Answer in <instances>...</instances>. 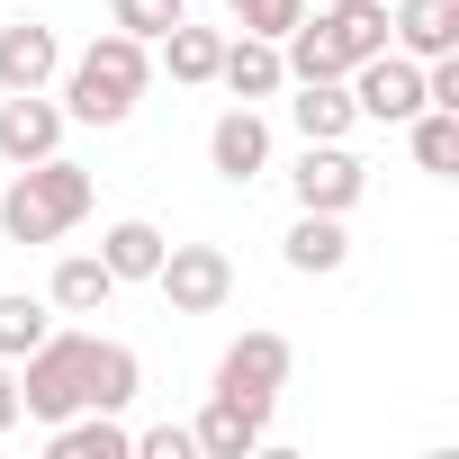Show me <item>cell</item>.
Wrapping results in <instances>:
<instances>
[{
    "instance_id": "1",
    "label": "cell",
    "mask_w": 459,
    "mask_h": 459,
    "mask_svg": "<svg viewBox=\"0 0 459 459\" xmlns=\"http://www.w3.org/2000/svg\"><path fill=\"white\" fill-rule=\"evenodd\" d=\"M144 91H153V46L126 37V28L91 37V46L64 64V117H73V126H126Z\"/></svg>"
},
{
    "instance_id": "2",
    "label": "cell",
    "mask_w": 459,
    "mask_h": 459,
    "mask_svg": "<svg viewBox=\"0 0 459 459\" xmlns=\"http://www.w3.org/2000/svg\"><path fill=\"white\" fill-rule=\"evenodd\" d=\"M91 171L82 162H64V153H46V162H19L10 171V189H0V235L10 244H64L73 225L91 216Z\"/></svg>"
},
{
    "instance_id": "3",
    "label": "cell",
    "mask_w": 459,
    "mask_h": 459,
    "mask_svg": "<svg viewBox=\"0 0 459 459\" xmlns=\"http://www.w3.org/2000/svg\"><path fill=\"white\" fill-rule=\"evenodd\" d=\"M289 369H298V351H289V333H271V325H253V333H235L225 342V360H216V396H235V405H280V387H289Z\"/></svg>"
},
{
    "instance_id": "4",
    "label": "cell",
    "mask_w": 459,
    "mask_h": 459,
    "mask_svg": "<svg viewBox=\"0 0 459 459\" xmlns=\"http://www.w3.org/2000/svg\"><path fill=\"white\" fill-rule=\"evenodd\" d=\"M153 289L171 298V316H216L235 298V262H225V244H162Z\"/></svg>"
},
{
    "instance_id": "5",
    "label": "cell",
    "mask_w": 459,
    "mask_h": 459,
    "mask_svg": "<svg viewBox=\"0 0 459 459\" xmlns=\"http://www.w3.org/2000/svg\"><path fill=\"white\" fill-rule=\"evenodd\" d=\"M342 91H351V108H360L369 126H405L414 108H432V100H423V64H414V55H396V46H387V55H369V64H351V73H342Z\"/></svg>"
},
{
    "instance_id": "6",
    "label": "cell",
    "mask_w": 459,
    "mask_h": 459,
    "mask_svg": "<svg viewBox=\"0 0 459 459\" xmlns=\"http://www.w3.org/2000/svg\"><path fill=\"white\" fill-rule=\"evenodd\" d=\"M289 189H298V207H316V216H351L360 189H369V162H360L351 144H298Z\"/></svg>"
},
{
    "instance_id": "7",
    "label": "cell",
    "mask_w": 459,
    "mask_h": 459,
    "mask_svg": "<svg viewBox=\"0 0 459 459\" xmlns=\"http://www.w3.org/2000/svg\"><path fill=\"white\" fill-rule=\"evenodd\" d=\"M64 100H46V91H0V162H46V153H64Z\"/></svg>"
},
{
    "instance_id": "8",
    "label": "cell",
    "mask_w": 459,
    "mask_h": 459,
    "mask_svg": "<svg viewBox=\"0 0 459 459\" xmlns=\"http://www.w3.org/2000/svg\"><path fill=\"white\" fill-rule=\"evenodd\" d=\"M207 162H216V180H262L271 171V117L253 100H235V108L207 126Z\"/></svg>"
},
{
    "instance_id": "9",
    "label": "cell",
    "mask_w": 459,
    "mask_h": 459,
    "mask_svg": "<svg viewBox=\"0 0 459 459\" xmlns=\"http://www.w3.org/2000/svg\"><path fill=\"white\" fill-rule=\"evenodd\" d=\"M189 441H198V459H253L271 441V414L262 405H235V396H207V414L189 423Z\"/></svg>"
},
{
    "instance_id": "10",
    "label": "cell",
    "mask_w": 459,
    "mask_h": 459,
    "mask_svg": "<svg viewBox=\"0 0 459 459\" xmlns=\"http://www.w3.org/2000/svg\"><path fill=\"white\" fill-rule=\"evenodd\" d=\"M387 46L432 64V55H459V0H396L387 10Z\"/></svg>"
},
{
    "instance_id": "11",
    "label": "cell",
    "mask_w": 459,
    "mask_h": 459,
    "mask_svg": "<svg viewBox=\"0 0 459 459\" xmlns=\"http://www.w3.org/2000/svg\"><path fill=\"white\" fill-rule=\"evenodd\" d=\"M280 262H289L298 280H333V271L351 262V225H342V216H316V207H298V225H289Z\"/></svg>"
},
{
    "instance_id": "12",
    "label": "cell",
    "mask_w": 459,
    "mask_h": 459,
    "mask_svg": "<svg viewBox=\"0 0 459 459\" xmlns=\"http://www.w3.org/2000/svg\"><path fill=\"white\" fill-rule=\"evenodd\" d=\"M64 73V37L19 19V28H0V91H46Z\"/></svg>"
},
{
    "instance_id": "13",
    "label": "cell",
    "mask_w": 459,
    "mask_h": 459,
    "mask_svg": "<svg viewBox=\"0 0 459 459\" xmlns=\"http://www.w3.org/2000/svg\"><path fill=\"white\" fill-rule=\"evenodd\" d=\"M216 82L235 91V100H280V91H289L280 37H225V55H216Z\"/></svg>"
},
{
    "instance_id": "14",
    "label": "cell",
    "mask_w": 459,
    "mask_h": 459,
    "mask_svg": "<svg viewBox=\"0 0 459 459\" xmlns=\"http://www.w3.org/2000/svg\"><path fill=\"white\" fill-rule=\"evenodd\" d=\"M135 387H144V360H135L126 342H100V333H91V351H82V405L126 414V405H135Z\"/></svg>"
},
{
    "instance_id": "15",
    "label": "cell",
    "mask_w": 459,
    "mask_h": 459,
    "mask_svg": "<svg viewBox=\"0 0 459 459\" xmlns=\"http://www.w3.org/2000/svg\"><path fill=\"white\" fill-rule=\"evenodd\" d=\"M298 100H289V126H298V144H342L351 126H360V108H351V91L342 82H289Z\"/></svg>"
},
{
    "instance_id": "16",
    "label": "cell",
    "mask_w": 459,
    "mask_h": 459,
    "mask_svg": "<svg viewBox=\"0 0 459 459\" xmlns=\"http://www.w3.org/2000/svg\"><path fill=\"white\" fill-rule=\"evenodd\" d=\"M46 450H55V459H126V450H135V432H126L117 414H100V405H82V414H64V423H46Z\"/></svg>"
},
{
    "instance_id": "17",
    "label": "cell",
    "mask_w": 459,
    "mask_h": 459,
    "mask_svg": "<svg viewBox=\"0 0 459 459\" xmlns=\"http://www.w3.org/2000/svg\"><path fill=\"white\" fill-rule=\"evenodd\" d=\"M108 298H117V280H108L100 253H64L55 280H46V307H55V316H100Z\"/></svg>"
},
{
    "instance_id": "18",
    "label": "cell",
    "mask_w": 459,
    "mask_h": 459,
    "mask_svg": "<svg viewBox=\"0 0 459 459\" xmlns=\"http://www.w3.org/2000/svg\"><path fill=\"white\" fill-rule=\"evenodd\" d=\"M162 244H171L162 225H144V216H117L108 235H100V262H108V280L126 289V280H153V271H162Z\"/></svg>"
},
{
    "instance_id": "19",
    "label": "cell",
    "mask_w": 459,
    "mask_h": 459,
    "mask_svg": "<svg viewBox=\"0 0 459 459\" xmlns=\"http://www.w3.org/2000/svg\"><path fill=\"white\" fill-rule=\"evenodd\" d=\"M316 28L342 46V64H369V55H387V0H333Z\"/></svg>"
},
{
    "instance_id": "20",
    "label": "cell",
    "mask_w": 459,
    "mask_h": 459,
    "mask_svg": "<svg viewBox=\"0 0 459 459\" xmlns=\"http://www.w3.org/2000/svg\"><path fill=\"white\" fill-rule=\"evenodd\" d=\"M153 46H162V73H171V82H189V91H207V82H216V55H225V37H216V28H189V19H180V28H162Z\"/></svg>"
},
{
    "instance_id": "21",
    "label": "cell",
    "mask_w": 459,
    "mask_h": 459,
    "mask_svg": "<svg viewBox=\"0 0 459 459\" xmlns=\"http://www.w3.org/2000/svg\"><path fill=\"white\" fill-rule=\"evenodd\" d=\"M405 144H414V171L459 180V108H414L405 117Z\"/></svg>"
},
{
    "instance_id": "22",
    "label": "cell",
    "mask_w": 459,
    "mask_h": 459,
    "mask_svg": "<svg viewBox=\"0 0 459 459\" xmlns=\"http://www.w3.org/2000/svg\"><path fill=\"white\" fill-rule=\"evenodd\" d=\"M46 333H55V307H46V298H19V289H0V360H28Z\"/></svg>"
},
{
    "instance_id": "23",
    "label": "cell",
    "mask_w": 459,
    "mask_h": 459,
    "mask_svg": "<svg viewBox=\"0 0 459 459\" xmlns=\"http://www.w3.org/2000/svg\"><path fill=\"white\" fill-rule=\"evenodd\" d=\"M189 19V0H108V28H126V37H162V28H180Z\"/></svg>"
},
{
    "instance_id": "24",
    "label": "cell",
    "mask_w": 459,
    "mask_h": 459,
    "mask_svg": "<svg viewBox=\"0 0 459 459\" xmlns=\"http://www.w3.org/2000/svg\"><path fill=\"white\" fill-rule=\"evenodd\" d=\"M225 19H235L244 37H289L307 19V0H225Z\"/></svg>"
},
{
    "instance_id": "25",
    "label": "cell",
    "mask_w": 459,
    "mask_h": 459,
    "mask_svg": "<svg viewBox=\"0 0 459 459\" xmlns=\"http://www.w3.org/2000/svg\"><path fill=\"white\" fill-rule=\"evenodd\" d=\"M135 450H144V459H198L189 423H153V432H135Z\"/></svg>"
},
{
    "instance_id": "26",
    "label": "cell",
    "mask_w": 459,
    "mask_h": 459,
    "mask_svg": "<svg viewBox=\"0 0 459 459\" xmlns=\"http://www.w3.org/2000/svg\"><path fill=\"white\" fill-rule=\"evenodd\" d=\"M0 432H19V378H10V360H0Z\"/></svg>"
}]
</instances>
